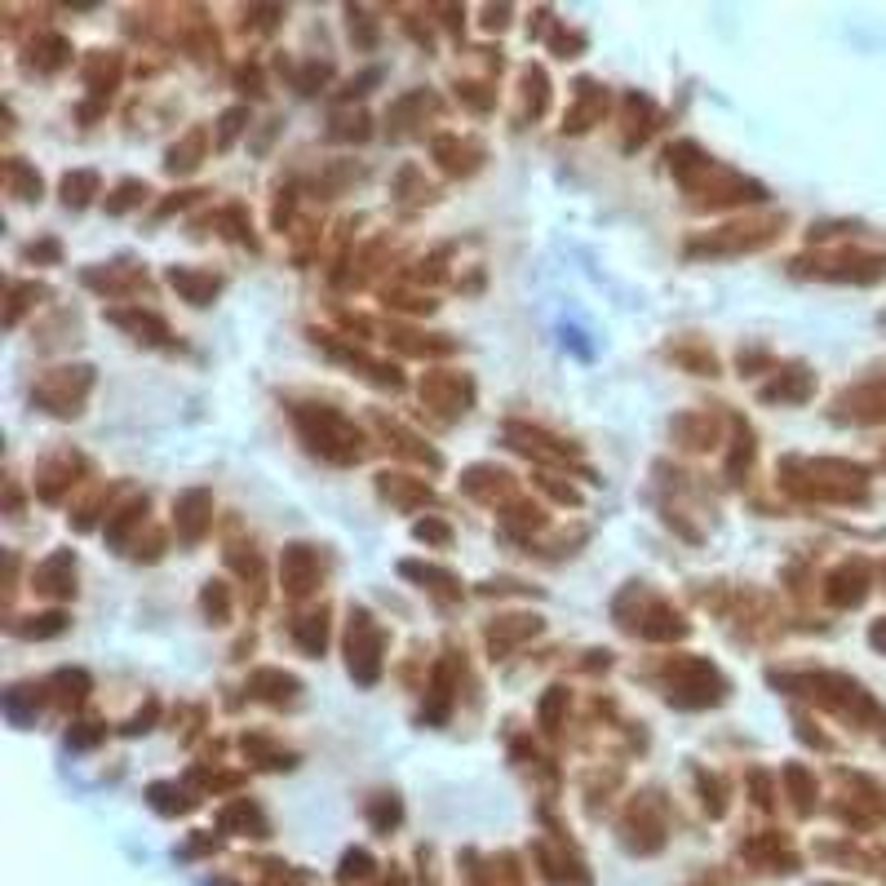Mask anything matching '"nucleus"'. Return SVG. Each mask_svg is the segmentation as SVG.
Wrapping results in <instances>:
<instances>
[{
	"label": "nucleus",
	"mask_w": 886,
	"mask_h": 886,
	"mask_svg": "<svg viewBox=\"0 0 886 886\" xmlns=\"http://www.w3.org/2000/svg\"><path fill=\"white\" fill-rule=\"evenodd\" d=\"M297 426H302L306 448L319 452L324 461H337V466H350V461L364 457V435L342 417L337 408H297Z\"/></svg>",
	"instance_id": "f257e3e1"
},
{
	"label": "nucleus",
	"mask_w": 886,
	"mask_h": 886,
	"mask_svg": "<svg viewBox=\"0 0 886 886\" xmlns=\"http://www.w3.org/2000/svg\"><path fill=\"white\" fill-rule=\"evenodd\" d=\"M727 696V678L700 656H678L665 669V700L678 709H705Z\"/></svg>",
	"instance_id": "f03ea898"
},
{
	"label": "nucleus",
	"mask_w": 886,
	"mask_h": 886,
	"mask_svg": "<svg viewBox=\"0 0 886 886\" xmlns=\"http://www.w3.org/2000/svg\"><path fill=\"white\" fill-rule=\"evenodd\" d=\"M381 652H386V634L364 607L350 612V630H346V665H350V678L359 687H373L381 678Z\"/></svg>",
	"instance_id": "7ed1b4c3"
},
{
	"label": "nucleus",
	"mask_w": 886,
	"mask_h": 886,
	"mask_svg": "<svg viewBox=\"0 0 886 886\" xmlns=\"http://www.w3.org/2000/svg\"><path fill=\"white\" fill-rule=\"evenodd\" d=\"M89 386H94V368L76 364V368H54V373L40 377V386L32 390L36 408L54 412V417H76L80 404H85Z\"/></svg>",
	"instance_id": "20e7f679"
},
{
	"label": "nucleus",
	"mask_w": 886,
	"mask_h": 886,
	"mask_svg": "<svg viewBox=\"0 0 886 886\" xmlns=\"http://www.w3.org/2000/svg\"><path fill=\"white\" fill-rule=\"evenodd\" d=\"M780 231V218L771 222H749V226H723V231L705 235V240H692L687 253H709V257H723V253H754L762 244H771V235Z\"/></svg>",
	"instance_id": "39448f33"
},
{
	"label": "nucleus",
	"mask_w": 886,
	"mask_h": 886,
	"mask_svg": "<svg viewBox=\"0 0 886 886\" xmlns=\"http://www.w3.org/2000/svg\"><path fill=\"white\" fill-rule=\"evenodd\" d=\"M421 399H426L430 408H439L443 417H457V412L470 408L475 386H470L461 373H430L426 381H421Z\"/></svg>",
	"instance_id": "423d86ee"
},
{
	"label": "nucleus",
	"mask_w": 886,
	"mask_h": 886,
	"mask_svg": "<svg viewBox=\"0 0 886 886\" xmlns=\"http://www.w3.org/2000/svg\"><path fill=\"white\" fill-rule=\"evenodd\" d=\"M209 523H213V497L204 488H191V492H182V497L173 501V528H178V537L187 545L204 541Z\"/></svg>",
	"instance_id": "0eeeda50"
},
{
	"label": "nucleus",
	"mask_w": 886,
	"mask_h": 886,
	"mask_svg": "<svg viewBox=\"0 0 886 886\" xmlns=\"http://www.w3.org/2000/svg\"><path fill=\"white\" fill-rule=\"evenodd\" d=\"M280 581L284 590L293 594V599H302V594H311L319 585V550L315 545H288L284 550V563H280Z\"/></svg>",
	"instance_id": "6e6552de"
},
{
	"label": "nucleus",
	"mask_w": 886,
	"mask_h": 886,
	"mask_svg": "<svg viewBox=\"0 0 886 886\" xmlns=\"http://www.w3.org/2000/svg\"><path fill=\"white\" fill-rule=\"evenodd\" d=\"M107 319L116 328H125L133 342H147V346H173V328L164 324L156 311H142V306H120V311H107Z\"/></svg>",
	"instance_id": "1a4fd4ad"
},
{
	"label": "nucleus",
	"mask_w": 886,
	"mask_h": 886,
	"mask_svg": "<svg viewBox=\"0 0 886 886\" xmlns=\"http://www.w3.org/2000/svg\"><path fill=\"white\" fill-rule=\"evenodd\" d=\"M32 585H36V594H49V599H71V594H76V554L54 550L32 572Z\"/></svg>",
	"instance_id": "9d476101"
},
{
	"label": "nucleus",
	"mask_w": 886,
	"mask_h": 886,
	"mask_svg": "<svg viewBox=\"0 0 886 886\" xmlns=\"http://www.w3.org/2000/svg\"><path fill=\"white\" fill-rule=\"evenodd\" d=\"M864 594H869V568H864L860 559L842 563V568L824 581V599L833 607H855V603H864Z\"/></svg>",
	"instance_id": "9b49d317"
},
{
	"label": "nucleus",
	"mask_w": 886,
	"mask_h": 886,
	"mask_svg": "<svg viewBox=\"0 0 886 886\" xmlns=\"http://www.w3.org/2000/svg\"><path fill=\"white\" fill-rule=\"evenodd\" d=\"M315 342H324V346L333 350L337 359H346L350 368H364V377L373 381V386H386V390H399V386H404V377H399L395 368H390V364H377V359H368V355H364V350H359V346L333 342V337H328V333H315Z\"/></svg>",
	"instance_id": "f8f14e48"
},
{
	"label": "nucleus",
	"mask_w": 886,
	"mask_h": 886,
	"mask_svg": "<svg viewBox=\"0 0 886 886\" xmlns=\"http://www.w3.org/2000/svg\"><path fill=\"white\" fill-rule=\"evenodd\" d=\"M169 284L187 297L191 306H209L222 293V275L213 271H195V266H169Z\"/></svg>",
	"instance_id": "ddd939ff"
},
{
	"label": "nucleus",
	"mask_w": 886,
	"mask_h": 886,
	"mask_svg": "<svg viewBox=\"0 0 886 886\" xmlns=\"http://www.w3.org/2000/svg\"><path fill=\"white\" fill-rule=\"evenodd\" d=\"M435 107L439 102H435V94H426V89L404 94L386 111V133L390 138H408V133H417V125H421V111H435Z\"/></svg>",
	"instance_id": "4468645a"
},
{
	"label": "nucleus",
	"mask_w": 886,
	"mask_h": 886,
	"mask_svg": "<svg viewBox=\"0 0 886 886\" xmlns=\"http://www.w3.org/2000/svg\"><path fill=\"white\" fill-rule=\"evenodd\" d=\"M630 630L643 634V638H656V643H669V638H687V621L674 612V607H665V603L652 599V607L638 612V621L630 625Z\"/></svg>",
	"instance_id": "2eb2a0df"
},
{
	"label": "nucleus",
	"mask_w": 886,
	"mask_h": 886,
	"mask_svg": "<svg viewBox=\"0 0 886 886\" xmlns=\"http://www.w3.org/2000/svg\"><path fill=\"white\" fill-rule=\"evenodd\" d=\"M811 390H816V377L807 373V368H789V373H780L776 381H767V386L758 390L762 404H807Z\"/></svg>",
	"instance_id": "dca6fc26"
},
{
	"label": "nucleus",
	"mask_w": 886,
	"mask_h": 886,
	"mask_svg": "<svg viewBox=\"0 0 886 886\" xmlns=\"http://www.w3.org/2000/svg\"><path fill=\"white\" fill-rule=\"evenodd\" d=\"M435 160L443 164V173H452V178H466V173H475L483 164V147L470 138H439L435 142Z\"/></svg>",
	"instance_id": "f3484780"
},
{
	"label": "nucleus",
	"mask_w": 886,
	"mask_h": 886,
	"mask_svg": "<svg viewBox=\"0 0 886 886\" xmlns=\"http://www.w3.org/2000/svg\"><path fill=\"white\" fill-rule=\"evenodd\" d=\"M249 692L257 700H266V705H293L297 692H302V683H297L293 674H284V669H253Z\"/></svg>",
	"instance_id": "a211bd4d"
},
{
	"label": "nucleus",
	"mask_w": 886,
	"mask_h": 886,
	"mask_svg": "<svg viewBox=\"0 0 886 886\" xmlns=\"http://www.w3.org/2000/svg\"><path fill=\"white\" fill-rule=\"evenodd\" d=\"M76 470H85V461L76 457V452H58V457H49L45 466H40V475H36V492L45 501H58L63 497V488L67 483H76L71 475H76Z\"/></svg>",
	"instance_id": "6ab92c4d"
},
{
	"label": "nucleus",
	"mask_w": 886,
	"mask_h": 886,
	"mask_svg": "<svg viewBox=\"0 0 886 886\" xmlns=\"http://www.w3.org/2000/svg\"><path fill=\"white\" fill-rule=\"evenodd\" d=\"M89 288H98V293H133V288H147V271L142 266H133V262H116V266H107V271H85L80 275Z\"/></svg>",
	"instance_id": "aec40b11"
},
{
	"label": "nucleus",
	"mask_w": 886,
	"mask_h": 886,
	"mask_svg": "<svg viewBox=\"0 0 886 886\" xmlns=\"http://www.w3.org/2000/svg\"><path fill=\"white\" fill-rule=\"evenodd\" d=\"M399 572L408 576V581H417L421 590H430L435 599H443V603H452V599H461V581L452 576L448 568H435V563H399Z\"/></svg>",
	"instance_id": "412c9836"
},
{
	"label": "nucleus",
	"mask_w": 886,
	"mask_h": 886,
	"mask_svg": "<svg viewBox=\"0 0 886 886\" xmlns=\"http://www.w3.org/2000/svg\"><path fill=\"white\" fill-rule=\"evenodd\" d=\"M603 107H607V94L594 80H576V107L568 111V120H563V129L568 133H585L594 125V120L603 116Z\"/></svg>",
	"instance_id": "4be33fe9"
},
{
	"label": "nucleus",
	"mask_w": 886,
	"mask_h": 886,
	"mask_svg": "<svg viewBox=\"0 0 886 886\" xmlns=\"http://www.w3.org/2000/svg\"><path fill=\"white\" fill-rule=\"evenodd\" d=\"M377 492L386 501H395V506H426V501H435V492L426 488V479H404V475H377Z\"/></svg>",
	"instance_id": "5701e85b"
},
{
	"label": "nucleus",
	"mask_w": 886,
	"mask_h": 886,
	"mask_svg": "<svg viewBox=\"0 0 886 886\" xmlns=\"http://www.w3.org/2000/svg\"><path fill=\"white\" fill-rule=\"evenodd\" d=\"M204 151H209V133L204 129H191L182 142H173L169 147V160H164V169L173 173V178H182V173H195L204 160Z\"/></svg>",
	"instance_id": "b1692460"
},
{
	"label": "nucleus",
	"mask_w": 886,
	"mask_h": 886,
	"mask_svg": "<svg viewBox=\"0 0 886 886\" xmlns=\"http://www.w3.org/2000/svg\"><path fill=\"white\" fill-rule=\"evenodd\" d=\"M537 630H541V621H537V616H506V621L488 625V647H492V656H506L514 643H523V638H532Z\"/></svg>",
	"instance_id": "393cba45"
},
{
	"label": "nucleus",
	"mask_w": 886,
	"mask_h": 886,
	"mask_svg": "<svg viewBox=\"0 0 886 886\" xmlns=\"http://www.w3.org/2000/svg\"><path fill=\"white\" fill-rule=\"evenodd\" d=\"M49 687H54L58 705H80V700L94 692V678H89L85 669H58V674L49 678Z\"/></svg>",
	"instance_id": "a878e982"
},
{
	"label": "nucleus",
	"mask_w": 886,
	"mask_h": 886,
	"mask_svg": "<svg viewBox=\"0 0 886 886\" xmlns=\"http://www.w3.org/2000/svg\"><path fill=\"white\" fill-rule=\"evenodd\" d=\"M293 638L306 656H324V643H328V612H311L302 621H293Z\"/></svg>",
	"instance_id": "bb28decb"
},
{
	"label": "nucleus",
	"mask_w": 886,
	"mask_h": 886,
	"mask_svg": "<svg viewBox=\"0 0 886 886\" xmlns=\"http://www.w3.org/2000/svg\"><path fill=\"white\" fill-rule=\"evenodd\" d=\"M811 470H816V475H847V479H864V470H855V466H842V461H811ZM802 497H820V501H847L851 492H842V488H829V483H811V488H798Z\"/></svg>",
	"instance_id": "cd10ccee"
},
{
	"label": "nucleus",
	"mask_w": 886,
	"mask_h": 886,
	"mask_svg": "<svg viewBox=\"0 0 886 886\" xmlns=\"http://www.w3.org/2000/svg\"><path fill=\"white\" fill-rule=\"evenodd\" d=\"M36 709H40V696L36 687H9L5 692V714L14 727H32L36 723Z\"/></svg>",
	"instance_id": "c85d7f7f"
},
{
	"label": "nucleus",
	"mask_w": 886,
	"mask_h": 886,
	"mask_svg": "<svg viewBox=\"0 0 886 886\" xmlns=\"http://www.w3.org/2000/svg\"><path fill=\"white\" fill-rule=\"evenodd\" d=\"M94 195H98V173L76 169V173H67V178H63V204H67V209H85Z\"/></svg>",
	"instance_id": "c756f323"
},
{
	"label": "nucleus",
	"mask_w": 886,
	"mask_h": 886,
	"mask_svg": "<svg viewBox=\"0 0 886 886\" xmlns=\"http://www.w3.org/2000/svg\"><path fill=\"white\" fill-rule=\"evenodd\" d=\"M67 58H71V45L63 36H40L32 45V67H40V71H58Z\"/></svg>",
	"instance_id": "7c9ffc66"
},
{
	"label": "nucleus",
	"mask_w": 886,
	"mask_h": 886,
	"mask_svg": "<svg viewBox=\"0 0 886 886\" xmlns=\"http://www.w3.org/2000/svg\"><path fill=\"white\" fill-rule=\"evenodd\" d=\"M147 519V497H133L125 510H116V519L107 523V541L111 545H125V537H129V528H138V523Z\"/></svg>",
	"instance_id": "2f4dec72"
},
{
	"label": "nucleus",
	"mask_w": 886,
	"mask_h": 886,
	"mask_svg": "<svg viewBox=\"0 0 886 886\" xmlns=\"http://www.w3.org/2000/svg\"><path fill=\"white\" fill-rule=\"evenodd\" d=\"M116 76H120V54H94L89 58V67H85V80H89V89L94 94H111V85H116Z\"/></svg>",
	"instance_id": "473e14b6"
},
{
	"label": "nucleus",
	"mask_w": 886,
	"mask_h": 886,
	"mask_svg": "<svg viewBox=\"0 0 886 886\" xmlns=\"http://www.w3.org/2000/svg\"><path fill=\"white\" fill-rule=\"evenodd\" d=\"M67 630V616L63 612H45V616H27V621H14L18 638H54Z\"/></svg>",
	"instance_id": "72a5a7b5"
},
{
	"label": "nucleus",
	"mask_w": 886,
	"mask_h": 886,
	"mask_svg": "<svg viewBox=\"0 0 886 886\" xmlns=\"http://www.w3.org/2000/svg\"><path fill=\"white\" fill-rule=\"evenodd\" d=\"M249 129V107H231V111H222V120H218V138H213V147L218 151H231L235 147V138Z\"/></svg>",
	"instance_id": "f704fd0d"
},
{
	"label": "nucleus",
	"mask_w": 886,
	"mask_h": 886,
	"mask_svg": "<svg viewBox=\"0 0 886 886\" xmlns=\"http://www.w3.org/2000/svg\"><path fill=\"white\" fill-rule=\"evenodd\" d=\"M244 754H249V758L257 762V767H293V762H297V754L266 745L262 736H249V740H244Z\"/></svg>",
	"instance_id": "c9c22d12"
},
{
	"label": "nucleus",
	"mask_w": 886,
	"mask_h": 886,
	"mask_svg": "<svg viewBox=\"0 0 886 886\" xmlns=\"http://www.w3.org/2000/svg\"><path fill=\"white\" fill-rule=\"evenodd\" d=\"M9 191H14L18 200H40V173L23 160H9Z\"/></svg>",
	"instance_id": "e433bc0d"
},
{
	"label": "nucleus",
	"mask_w": 886,
	"mask_h": 886,
	"mask_svg": "<svg viewBox=\"0 0 886 886\" xmlns=\"http://www.w3.org/2000/svg\"><path fill=\"white\" fill-rule=\"evenodd\" d=\"M754 466V435H749V426L736 430V448H731V461H727V479L740 483V475Z\"/></svg>",
	"instance_id": "4c0bfd02"
},
{
	"label": "nucleus",
	"mask_w": 886,
	"mask_h": 886,
	"mask_svg": "<svg viewBox=\"0 0 886 886\" xmlns=\"http://www.w3.org/2000/svg\"><path fill=\"white\" fill-rule=\"evenodd\" d=\"M368 125H373V120H368L364 111H355V116H333V129H328V138H333V142H364L368 133H373Z\"/></svg>",
	"instance_id": "58836bf2"
},
{
	"label": "nucleus",
	"mask_w": 886,
	"mask_h": 886,
	"mask_svg": "<svg viewBox=\"0 0 886 886\" xmlns=\"http://www.w3.org/2000/svg\"><path fill=\"white\" fill-rule=\"evenodd\" d=\"M545 102H550V89H545V71H541V67H528V71H523V107H528L532 116H541Z\"/></svg>",
	"instance_id": "ea45409f"
},
{
	"label": "nucleus",
	"mask_w": 886,
	"mask_h": 886,
	"mask_svg": "<svg viewBox=\"0 0 886 886\" xmlns=\"http://www.w3.org/2000/svg\"><path fill=\"white\" fill-rule=\"evenodd\" d=\"M200 607H204V616H209V621H226V616H231V590H226L222 581H209L204 585V594H200Z\"/></svg>",
	"instance_id": "a19ab883"
},
{
	"label": "nucleus",
	"mask_w": 886,
	"mask_h": 886,
	"mask_svg": "<svg viewBox=\"0 0 886 886\" xmlns=\"http://www.w3.org/2000/svg\"><path fill=\"white\" fill-rule=\"evenodd\" d=\"M147 798H151V807H156V811H164V816H173V811H191V807H195V802H191L178 785H151V789H147Z\"/></svg>",
	"instance_id": "79ce46f5"
},
{
	"label": "nucleus",
	"mask_w": 886,
	"mask_h": 886,
	"mask_svg": "<svg viewBox=\"0 0 886 886\" xmlns=\"http://www.w3.org/2000/svg\"><path fill=\"white\" fill-rule=\"evenodd\" d=\"M32 297H49V288L45 284H14L9 288V311H5V324L14 328L18 324V315L32 306Z\"/></svg>",
	"instance_id": "37998d69"
},
{
	"label": "nucleus",
	"mask_w": 886,
	"mask_h": 886,
	"mask_svg": "<svg viewBox=\"0 0 886 886\" xmlns=\"http://www.w3.org/2000/svg\"><path fill=\"white\" fill-rule=\"evenodd\" d=\"M350 18V40H355L359 49H373L377 45V18L368 14V9H346Z\"/></svg>",
	"instance_id": "c03bdc74"
},
{
	"label": "nucleus",
	"mask_w": 886,
	"mask_h": 886,
	"mask_svg": "<svg viewBox=\"0 0 886 886\" xmlns=\"http://www.w3.org/2000/svg\"><path fill=\"white\" fill-rule=\"evenodd\" d=\"M142 195H147V182H138V178L120 182L116 195H111V200H107V213H111V218H120V213H129L133 204H142Z\"/></svg>",
	"instance_id": "a18cd8bd"
},
{
	"label": "nucleus",
	"mask_w": 886,
	"mask_h": 886,
	"mask_svg": "<svg viewBox=\"0 0 886 886\" xmlns=\"http://www.w3.org/2000/svg\"><path fill=\"white\" fill-rule=\"evenodd\" d=\"M328 76H333V67H328V63H306L302 71H293V89L311 98V94H319V89H324Z\"/></svg>",
	"instance_id": "49530a36"
},
{
	"label": "nucleus",
	"mask_w": 886,
	"mask_h": 886,
	"mask_svg": "<svg viewBox=\"0 0 886 886\" xmlns=\"http://www.w3.org/2000/svg\"><path fill=\"white\" fill-rule=\"evenodd\" d=\"M785 785L793 789V802H798V811H811V798H816V785H811V776L798 767V762H789V767H785Z\"/></svg>",
	"instance_id": "de8ad7c7"
},
{
	"label": "nucleus",
	"mask_w": 886,
	"mask_h": 886,
	"mask_svg": "<svg viewBox=\"0 0 886 886\" xmlns=\"http://www.w3.org/2000/svg\"><path fill=\"white\" fill-rule=\"evenodd\" d=\"M102 736H107V727H102V723H76L67 731V749H76V754H80V749H94Z\"/></svg>",
	"instance_id": "09e8293b"
},
{
	"label": "nucleus",
	"mask_w": 886,
	"mask_h": 886,
	"mask_svg": "<svg viewBox=\"0 0 886 886\" xmlns=\"http://www.w3.org/2000/svg\"><path fill=\"white\" fill-rule=\"evenodd\" d=\"M563 705H568V692H563V687H550V696L541 700V727H545V731H559Z\"/></svg>",
	"instance_id": "8fccbe9b"
},
{
	"label": "nucleus",
	"mask_w": 886,
	"mask_h": 886,
	"mask_svg": "<svg viewBox=\"0 0 886 886\" xmlns=\"http://www.w3.org/2000/svg\"><path fill=\"white\" fill-rule=\"evenodd\" d=\"M373 824H377V829H390V824H399V798H395V793H381V798H377Z\"/></svg>",
	"instance_id": "3c124183"
},
{
	"label": "nucleus",
	"mask_w": 886,
	"mask_h": 886,
	"mask_svg": "<svg viewBox=\"0 0 886 886\" xmlns=\"http://www.w3.org/2000/svg\"><path fill=\"white\" fill-rule=\"evenodd\" d=\"M412 532H417V541H435V545H448V541H452L448 523H439V519H421Z\"/></svg>",
	"instance_id": "603ef678"
},
{
	"label": "nucleus",
	"mask_w": 886,
	"mask_h": 886,
	"mask_svg": "<svg viewBox=\"0 0 886 886\" xmlns=\"http://www.w3.org/2000/svg\"><path fill=\"white\" fill-rule=\"evenodd\" d=\"M377 80H381V67H373V71H364V76H359V80H350V85L342 89V98H346V102H350V98H364V94H368V89H373V85H377Z\"/></svg>",
	"instance_id": "864d4df0"
},
{
	"label": "nucleus",
	"mask_w": 886,
	"mask_h": 886,
	"mask_svg": "<svg viewBox=\"0 0 886 886\" xmlns=\"http://www.w3.org/2000/svg\"><path fill=\"white\" fill-rule=\"evenodd\" d=\"M27 262H58V244L54 240H40V244H27L23 249Z\"/></svg>",
	"instance_id": "5fc2aeb1"
},
{
	"label": "nucleus",
	"mask_w": 886,
	"mask_h": 886,
	"mask_svg": "<svg viewBox=\"0 0 886 886\" xmlns=\"http://www.w3.org/2000/svg\"><path fill=\"white\" fill-rule=\"evenodd\" d=\"M151 723H156V705H147L142 714H133L120 731H125V736H142V731H151Z\"/></svg>",
	"instance_id": "6e6d98bb"
},
{
	"label": "nucleus",
	"mask_w": 886,
	"mask_h": 886,
	"mask_svg": "<svg viewBox=\"0 0 886 886\" xmlns=\"http://www.w3.org/2000/svg\"><path fill=\"white\" fill-rule=\"evenodd\" d=\"M479 89H483V85H457V94L466 98L475 111H488V102H492V98H488V94H479Z\"/></svg>",
	"instance_id": "4d7b16f0"
},
{
	"label": "nucleus",
	"mask_w": 886,
	"mask_h": 886,
	"mask_svg": "<svg viewBox=\"0 0 886 886\" xmlns=\"http://www.w3.org/2000/svg\"><path fill=\"white\" fill-rule=\"evenodd\" d=\"M249 14L257 18V27H275V18H284V9L280 5H257V9H249Z\"/></svg>",
	"instance_id": "13d9d810"
},
{
	"label": "nucleus",
	"mask_w": 886,
	"mask_h": 886,
	"mask_svg": "<svg viewBox=\"0 0 886 886\" xmlns=\"http://www.w3.org/2000/svg\"><path fill=\"white\" fill-rule=\"evenodd\" d=\"M541 488H545V492H550V497H559V501H568V506H576V501H581V497H576V492H572V488H563V483H550V479H541Z\"/></svg>",
	"instance_id": "bf43d9fd"
},
{
	"label": "nucleus",
	"mask_w": 886,
	"mask_h": 886,
	"mask_svg": "<svg viewBox=\"0 0 886 886\" xmlns=\"http://www.w3.org/2000/svg\"><path fill=\"white\" fill-rule=\"evenodd\" d=\"M483 23H488L492 32H501V27L510 23V5H501V9H488V18H483Z\"/></svg>",
	"instance_id": "052dcab7"
},
{
	"label": "nucleus",
	"mask_w": 886,
	"mask_h": 886,
	"mask_svg": "<svg viewBox=\"0 0 886 886\" xmlns=\"http://www.w3.org/2000/svg\"><path fill=\"white\" fill-rule=\"evenodd\" d=\"M869 643H873V647H882V652H886V621H878V625H873V630H869Z\"/></svg>",
	"instance_id": "680f3d73"
}]
</instances>
